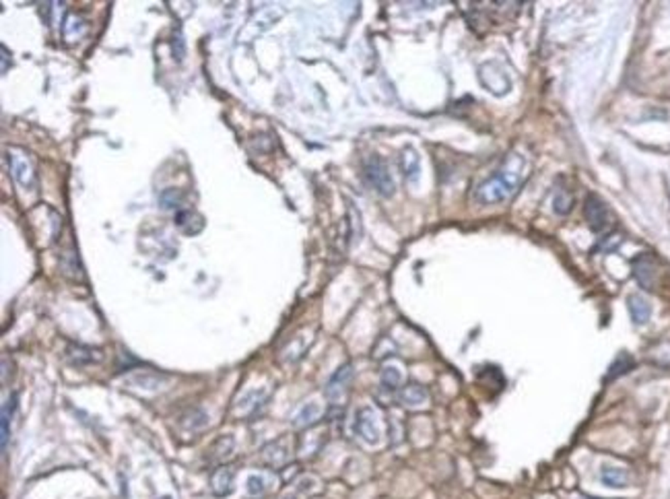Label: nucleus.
I'll return each mask as SVG.
<instances>
[{
    "mask_svg": "<svg viewBox=\"0 0 670 499\" xmlns=\"http://www.w3.org/2000/svg\"><path fill=\"white\" fill-rule=\"evenodd\" d=\"M291 458H293V448H291L289 435H281L279 439L262 448V462L270 468H281L285 464H289Z\"/></svg>",
    "mask_w": 670,
    "mask_h": 499,
    "instance_id": "nucleus-7",
    "label": "nucleus"
},
{
    "mask_svg": "<svg viewBox=\"0 0 670 499\" xmlns=\"http://www.w3.org/2000/svg\"><path fill=\"white\" fill-rule=\"evenodd\" d=\"M427 398H429V394L427 390L421 386V384H409V386H405L402 390H400V402L405 405V407H421V405H425L427 402Z\"/></svg>",
    "mask_w": 670,
    "mask_h": 499,
    "instance_id": "nucleus-18",
    "label": "nucleus"
},
{
    "mask_svg": "<svg viewBox=\"0 0 670 499\" xmlns=\"http://www.w3.org/2000/svg\"><path fill=\"white\" fill-rule=\"evenodd\" d=\"M355 434L369 446H378L382 442V421L380 412L373 407H361L355 415Z\"/></svg>",
    "mask_w": 670,
    "mask_h": 499,
    "instance_id": "nucleus-4",
    "label": "nucleus"
},
{
    "mask_svg": "<svg viewBox=\"0 0 670 499\" xmlns=\"http://www.w3.org/2000/svg\"><path fill=\"white\" fill-rule=\"evenodd\" d=\"M633 366V359L629 357V355H619L617 357V361L610 366V371H608V378L613 380V378H617V375H623V373H627L629 369Z\"/></svg>",
    "mask_w": 670,
    "mask_h": 499,
    "instance_id": "nucleus-29",
    "label": "nucleus"
},
{
    "mask_svg": "<svg viewBox=\"0 0 670 499\" xmlns=\"http://www.w3.org/2000/svg\"><path fill=\"white\" fill-rule=\"evenodd\" d=\"M629 314H631V320L635 324H646L649 320V314H652L648 300L642 295H631L629 297Z\"/></svg>",
    "mask_w": 670,
    "mask_h": 499,
    "instance_id": "nucleus-20",
    "label": "nucleus"
},
{
    "mask_svg": "<svg viewBox=\"0 0 670 499\" xmlns=\"http://www.w3.org/2000/svg\"><path fill=\"white\" fill-rule=\"evenodd\" d=\"M172 52H173V58H175L177 62H182V60H184V56H186V44H184V38H182V33H180V31L173 35Z\"/></svg>",
    "mask_w": 670,
    "mask_h": 499,
    "instance_id": "nucleus-30",
    "label": "nucleus"
},
{
    "mask_svg": "<svg viewBox=\"0 0 670 499\" xmlns=\"http://www.w3.org/2000/svg\"><path fill=\"white\" fill-rule=\"evenodd\" d=\"M65 359L72 368H87V366L101 363L104 353L101 349L87 347V345H68L65 351Z\"/></svg>",
    "mask_w": 670,
    "mask_h": 499,
    "instance_id": "nucleus-10",
    "label": "nucleus"
},
{
    "mask_svg": "<svg viewBox=\"0 0 670 499\" xmlns=\"http://www.w3.org/2000/svg\"><path fill=\"white\" fill-rule=\"evenodd\" d=\"M87 31V25L85 21L81 19V17H77V15H68L62 23V33H65V38L68 42H77V40H81L83 35H85Z\"/></svg>",
    "mask_w": 670,
    "mask_h": 499,
    "instance_id": "nucleus-23",
    "label": "nucleus"
},
{
    "mask_svg": "<svg viewBox=\"0 0 670 499\" xmlns=\"http://www.w3.org/2000/svg\"><path fill=\"white\" fill-rule=\"evenodd\" d=\"M6 161H9V170L11 175L15 177V182L21 186L25 192H38L40 180L35 172V163L31 159V155L21 149V147H9L6 149Z\"/></svg>",
    "mask_w": 670,
    "mask_h": 499,
    "instance_id": "nucleus-2",
    "label": "nucleus"
},
{
    "mask_svg": "<svg viewBox=\"0 0 670 499\" xmlns=\"http://www.w3.org/2000/svg\"><path fill=\"white\" fill-rule=\"evenodd\" d=\"M209 489L215 498H229L236 489V468L229 464H221L213 468L209 477Z\"/></svg>",
    "mask_w": 670,
    "mask_h": 499,
    "instance_id": "nucleus-8",
    "label": "nucleus"
},
{
    "mask_svg": "<svg viewBox=\"0 0 670 499\" xmlns=\"http://www.w3.org/2000/svg\"><path fill=\"white\" fill-rule=\"evenodd\" d=\"M528 175L526 172V159L514 153L505 159V163L499 168L491 177H487L485 182H480L473 192L475 202L489 207V204H499L503 200H507L512 194H516L520 184L524 182V177Z\"/></svg>",
    "mask_w": 670,
    "mask_h": 499,
    "instance_id": "nucleus-1",
    "label": "nucleus"
},
{
    "mask_svg": "<svg viewBox=\"0 0 670 499\" xmlns=\"http://www.w3.org/2000/svg\"><path fill=\"white\" fill-rule=\"evenodd\" d=\"M180 427L184 429V434H198L202 432L207 425H209V417L207 412L200 411V409H188L180 419H177Z\"/></svg>",
    "mask_w": 670,
    "mask_h": 499,
    "instance_id": "nucleus-15",
    "label": "nucleus"
},
{
    "mask_svg": "<svg viewBox=\"0 0 670 499\" xmlns=\"http://www.w3.org/2000/svg\"><path fill=\"white\" fill-rule=\"evenodd\" d=\"M234 448H236L234 435H221L219 439L213 442V446L207 450V460L211 464H219L221 466V462H225L229 456H234Z\"/></svg>",
    "mask_w": 670,
    "mask_h": 499,
    "instance_id": "nucleus-14",
    "label": "nucleus"
},
{
    "mask_svg": "<svg viewBox=\"0 0 670 499\" xmlns=\"http://www.w3.org/2000/svg\"><path fill=\"white\" fill-rule=\"evenodd\" d=\"M584 215L588 225H590V229H592L594 234H605V231L610 229V225H613V215H610L608 207H606L605 202L596 194H590L586 198Z\"/></svg>",
    "mask_w": 670,
    "mask_h": 499,
    "instance_id": "nucleus-5",
    "label": "nucleus"
},
{
    "mask_svg": "<svg viewBox=\"0 0 670 499\" xmlns=\"http://www.w3.org/2000/svg\"><path fill=\"white\" fill-rule=\"evenodd\" d=\"M163 382H168L165 375L153 373V371H147V369L136 371V373H132L128 378L130 386H136V388H143V390H157V388L163 386Z\"/></svg>",
    "mask_w": 670,
    "mask_h": 499,
    "instance_id": "nucleus-16",
    "label": "nucleus"
},
{
    "mask_svg": "<svg viewBox=\"0 0 670 499\" xmlns=\"http://www.w3.org/2000/svg\"><path fill=\"white\" fill-rule=\"evenodd\" d=\"M363 180L371 190H375L380 196L388 198L394 194V177L390 174L388 163L380 155H369L363 161Z\"/></svg>",
    "mask_w": 670,
    "mask_h": 499,
    "instance_id": "nucleus-3",
    "label": "nucleus"
},
{
    "mask_svg": "<svg viewBox=\"0 0 670 499\" xmlns=\"http://www.w3.org/2000/svg\"><path fill=\"white\" fill-rule=\"evenodd\" d=\"M246 489H248V495H252V498H262V495H266V493L273 489V477H268V475H264V473L252 475V477L248 478V483H246Z\"/></svg>",
    "mask_w": 670,
    "mask_h": 499,
    "instance_id": "nucleus-22",
    "label": "nucleus"
},
{
    "mask_svg": "<svg viewBox=\"0 0 670 499\" xmlns=\"http://www.w3.org/2000/svg\"><path fill=\"white\" fill-rule=\"evenodd\" d=\"M398 163H400V170H402V175L407 177V182L409 184H417L419 177H421V159H419L417 151L412 147H405L402 153H400Z\"/></svg>",
    "mask_w": 670,
    "mask_h": 499,
    "instance_id": "nucleus-12",
    "label": "nucleus"
},
{
    "mask_svg": "<svg viewBox=\"0 0 670 499\" xmlns=\"http://www.w3.org/2000/svg\"><path fill=\"white\" fill-rule=\"evenodd\" d=\"M184 192L180 190V188H168V190H163L161 194H159V204H161V209H168V211H182V204H184Z\"/></svg>",
    "mask_w": 670,
    "mask_h": 499,
    "instance_id": "nucleus-25",
    "label": "nucleus"
},
{
    "mask_svg": "<svg viewBox=\"0 0 670 499\" xmlns=\"http://www.w3.org/2000/svg\"><path fill=\"white\" fill-rule=\"evenodd\" d=\"M58 266H60V273L72 279V281H83L85 279V273H83V266L79 261V252L72 243V239L66 241V248H60V254H58Z\"/></svg>",
    "mask_w": 670,
    "mask_h": 499,
    "instance_id": "nucleus-9",
    "label": "nucleus"
},
{
    "mask_svg": "<svg viewBox=\"0 0 670 499\" xmlns=\"http://www.w3.org/2000/svg\"><path fill=\"white\" fill-rule=\"evenodd\" d=\"M163 499H170V498H163Z\"/></svg>",
    "mask_w": 670,
    "mask_h": 499,
    "instance_id": "nucleus-32",
    "label": "nucleus"
},
{
    "mask_svg": "<svg viewBox=\"0 0 670 499\" xmlns=\"http://www.w3.org/2000/svg\"><path fill=\"white\" fill-rule=\"evenodd\" d=\"M402 384V369L398 368L396 363H386L382 373H380V386L382 390L394 394V392L400 388Z\"/></svg>",
    "mask_w": 670,
    "mask_h": 499,
    "instance_id": "nucleus-17",
    "label": "nucleus"
},
{
    "mask_svg": "<svg viewBox=\"0 0 670 499\" xmlns=\"http://www.w3.org/2000/svg\"><path fill=\"white\" fill-rule=\"evenodd\" d=\"M600 481L605 483L606 487L621 489V487H627L629 475L625 468H619V466H605V468L600 471Z\"/></svg>",
    "mask_w": 670,
    "mask_h": 499,
    "instance_id": "nucleus-21",
    "label": "nucleus"
},
{
    "mask_svg": "<svg viewBox=\"0 0 670 499\" xmlns=\"http://www.w3.org/2000/svg\"><path fill=\"white\" fill-rule=\"evenodd\" d=\"M555 204H553V209H555V213L557 215H567L569 211H571V204H573V198L571 194L565 190V188H559V192L555 196V200H553Z\"/></svg>",
    "mask_w": 670,
    "mask_h": 499,
    "instance_id": "nucleus-28",
    "label": "nucleus"
},
{
    "mask_svg": "<svg viewBox=\"0 0 670 499\" xmlns=\"http://www.w3.org/2000/svg\"><path fill=\"white\" fill-rule=\"evenodd\" d=\"M582 499H588V498H582Z\"/></svg>",
    "mask_w": 670,
    "mask_h": 499,
    "instance_id": "nucleus-33",
    "label": "nucleus"
},
{
    "mask_svg": "<svg viewBox=\"0 0 670 499\" xmlns=\"http://www.w3.org/2000/svg\"><path fill=\"white\" fill-rule=\"evenodd\" d=\"M175 227L180 231H184L186 236H196L202 231L204 227V219L202 215H198L192 209H182L175 213Z\"/></svg>",
    "mask_w": 670,
    "mask_h": 499,
    "instance_id": "nucleus-13",
    "label": "nucleus"
},
{
    "mask_svg": "<svg viewBox=\"0 0 670 499\" xmlns=\"http://www.w3.org/2000/svg\"><path fill=\"white\" fill-rule=\"evenodd\" d=\"M633 275H635V279L639 281L642 287L654 289V283H656V261L649 254H639L633 261Z\"/></svg>",
    "mask_w": 670,
    "mask_h": 499,
    "instance_id": "nucleus-11",
    "label": "nucleus"
},
{
    "mask_svg": "<svg viewBox=\"0 0 670 499\" xmlns=\"http://www.w3.org/2000/svg\"><path fill=\"white\" fill-rule=\"evenodd\" d=\"M316 485H318V481L314 477H303L302 481L297 483V487H295L293 491L285 493L281 499H303V495H307V493H312V491L316 489Z\"/></svg>",
    "mask_w": 670,
    "mask_h": 499,
    "instance_id": "nucleus-27",
    "label": "nucleus"
},
{
    "mask_svg": "<svg viewBox=\"0 0 670 499\" xmlns=\"http://www.w3.org/2000/svg\"><path fill=\"white\" fill-rule=\"evenodd\" d=\"M15 407H17V394H13L4 405H2V419H0V423H2V452L6 450V444H9V425H11V417H13V412H15Z\"/></svg>",
    "mask_w": 670,
    "mask_h": 499,
    "instance_id": "nucleus-24",
    "label": "nucleus"
},
{
    "mask_svg": "<svg viewBox=\"0 0 670 499\" xmlns=\"http://www.w3.org/2000/svg\"><path fill=\"white\" fill-rule=\"evenodd\" d=\"M320 417H322V407L318 402H307L293 417V425L295 427H312Z\"/></svg>",
    "mask_w": 670,
    "mask_h": 499,
    "instance_id": "nucleus-19",
    "label": "nucleus"
},
{
    "mask_svg": "<svg viewBox=\"0 0 670 499\" xmlns=\"http://www.w3.org/2000/svg\"><path fill=\"white\" fill-rule=\"evenodd\" d=\"M351 382H353V368H351V363L341 366V368L332 373V378L328 380V384H326L324 388L326 398L330 400V405L339 407V405L345 402L348 388H351Z\"/></svg>",
    "mask_w": 670,
    "mask_h": 499,
    "instance_id": "nucleus-6",
    "label": "nucleus"
},
{
    "mask_svg": "<svg viewBox=\"0 0 670 499\" xmlns=\"http://www.w3.org/2000/svg\"><path fill=\"white\" fill-rule=\"evenodd\" d=\"M0 52H2V75L9 70V50L6 45H0Z\"/></svg>",
    "mask_w": 670,
    "mask_h": 499,
    "instance_id": "nucleus-31",
    "label": "nucleus"
},
{
    "mask_svg": "<svg viewBox=\"0 0 670 499\" xmlns=\"http://www.w3.org/2000/svg\"><path fill=\"white\" fill-rule=\"evenodd\" d=\"M262 400H264V396H262V392H248V394H243L241 398L238 400V411L239 415H254V412L258 411V407L262 405Z\"/></svg>",
    "mask_w": 670,
    "mask_h": 499,
    "instance_id": "nucleus-26",
    "label": "nucleus"
}]
</instances>
